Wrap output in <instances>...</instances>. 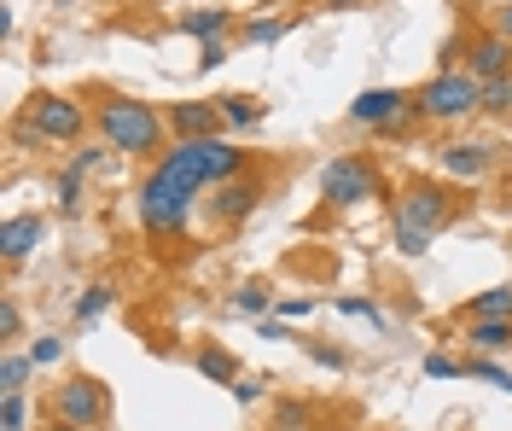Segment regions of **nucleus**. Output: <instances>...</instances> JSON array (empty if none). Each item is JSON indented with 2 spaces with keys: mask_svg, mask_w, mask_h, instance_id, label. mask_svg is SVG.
I'll return each mask as SVG.
<instances>
[{
  "mask_svg": "<svg viewBox=\"0 0 512 431\" xmlns=\"http://www.w3.org/2000/svg\"><path fill=\"white\" fill-rule=\"evenodd\" d=\"M495 30H501V35H507V41H512V0H507V6H501V18H495Z\"/></svg>",
  "mask_w": 512,
  "mask_h": 431,
  "instance_id": "obj_37",
  "label": "nucleus"
},
{
  "mask_svg": "<svg viewBox=\"0 0 512 431\" xmlns=\"http://www.w3.org/2000/svg\"><path fill=\"white\" fill-rule=\"evenodd\" d=\"M24 356H30L35 367H53V362L64 356V338H35V344L24 350Z\"/></svg>",
  "mask_w": 512,
  "mask_h": 431,
  "instance_id": "obj_31",
  "label": "nucleus"
},
{
  "mask_svg": "<svg viewBox=\"0 0 512 431\" xmlns=\"http://www.w3.org/2000/svg\"><path fill=\"white\" fill-rule=\"evenodd\" d=\"M99 158H105L99 146H82V152H70V164L59 169V210H64V216H76V210H82V181L99 169Z\"/></svg>",
  "mask_w": 512,
  "mask_h": 431,
  "instance_id": "obj_14",
  "label": "nucleus"
},
{
  "mask_svg": "<svg viewBox=\"0 0 512 431\" xmlns=\"http://www.w3.org/2000/svg\"><path fill=\"white\" fill-rule=\"evenodd\" d=\"M466 315L472 321H512V286H489L478 298L466 303Z\"/></svg>",
  "mask_w": 512,
  "mask_h": 431,
  "instance_id": "obj_19",
  "label": "nucleus"
},
{
  "mask_svg": "<svg viewBox=\"0 0 512 431\" xmlns=\"http://www.w3.org/2000/svg\"><path fill=\"white\" fill-rule=\"evenodd\" d=\"M222 123L227 129H256V123H262V117H268V105L256 100V94H222Z\"/></svg>",
  "mask_w": 512,
  "mask_h": 431,
  "instance_id": "obj_17",
  "label": "nucleus"
},
{
  "mask_svg": "<svg viewBox=\"0 0 512 431\" xmlns=\"http://www.w3.org/2000/svg\"><path fill=\"white\" fill-rule=\"evenodd\" d=\"M198 373H204L210 385H233V379H239V356L222 350V344H204V350H198Z\"/></svg>",
  "mask_w": 512,
  "mask_h": 431,
  "instance_id": "obj_18",
  "label": "nucleus"
},
{
  "mask_svg": "<svg viewBox=\"0 0 512 431\" xmlns=\"http://www.w3.org/2000/svg\"><path fill=\"white\" fill-rule=\"evenodd\" d=\"M169 134L175 140H210V134H227L222 123V105L216 100H187V105H169Z\"/></svg>",
  "mask_w": 512,
  "mask_h": 431,
  "instance_id": "obj_13",
  "label": "nucleus"
},
{
  "mask_svg": "<svg viewBox=\"0 0 512 431\" xmlns=\"http://www.w3.org/2000/svg\"><path fill=\"white\" fill-rule=\"evenodd\" d=\"M414 111H419V123H466V117H478L483 111V82L466 65L437 70V76L419 82Z\"/></svg>",
  "mask_w": 512,
  "mask_h": 431,
  "instance_id": "obj_4",
  "label": "nucleus"
},
{
  "mask_svg": "<svg viewBox=\"0 0 512 431\" xmlns=\"http://www.w3.org/2000/svg\"><path fill=\"white\" fill-rule=\"evenodd\" d=\"M30 373H41V367H35L30 356H18V350H6V356H0V391H24Z\"/></svg>",
  "mask_w": 512,
  "mask_h": 431,
  "instance_id": "obj_21",
  "label": "nucleus"
},
{
  "mask_svg": "<svg viewBox=\"0 0 512 431\" xmlns=\"http://www.w3.org/2000/svg\"><path fill=\"white\" fill-rule=\"evenodd\" d=\"M47 431H82V426H70V420H53V426H47Z\"/></svg>",
  "mask_w": 512,
  "mask_h": 431,
  "instance_id": "obj_38",
  "label": "nucleus"
},
{
  "mask_svg": "<svg viewBox=\"0 0 512 431\" xmlns=\"http://www.w3.org/2000/svg\"><path fill=\"white\" fill-rule=\"evenodd\" d=\"M18 332H24V315H18V303L0 298V344L12 350V344H18Z\"/></svg>",
  "mask_w": 512,
  "mask_h": 431,
  "instance_id": "obj_30",
  "label": "nucleus"
},
{
  "mask_svg": "<svg viewBox=\"0 0 512 431\" xmlns=\"http://www.w3.org/2000/svg\"><path fill=\"white\" fill-rule=\"evenodd\" d=\"M53 420H70L82 431H105L111 426V385L94 373H70L53 391Z\"/></svg>",
  "mask_w": 512,
  "mask_h": 431,
  "instance_id": "obj_7",
  "label": "nucleus"
},
{
  "mask_svg": "<svg viewBox=\"0 0 512 431\" xmlns=\"http://www.w3.org/2000/svg\"><path fill=\"white\" fill-rule=\"evenodd\" d=\"M233 309H239V315H256V321H268V315H274V292L256 286V280H245V286L233 292Z\"/></svg>",
  "mask_w": 512,
  "mask_h": 431,
  "instance_id": "obj_20",
  "label": "nucleus"
},
{
  "mask_svg": "<svg viewBox=\"0 0 512 431\" xmlns=\"http://www.w3.org/2000/svg\"><path fill=\"white\" fill-rule=\"evenodd\" d=\"M338 315H350V321H367V327H384V309L373 298H338Z\"/></svg>",
  "mask_w": 512,
  "mask_h": 431,
  "instance_id": "obj_26",
  "label": "nucleus"
},
{
  "mask_svg": "<svg viewBox=\"0 0 512 431\" xmlns=\"http://www.w3.org/2000/svg\"><path fill=\"white\" fill-rule=\"evenodd\" d=\"M483 111H489V117H507V123H512V76H501V82H483Z\"/></svg>",
  "mask_w": 512,
  "mask_h": 431,
  "instance_id": "obj_25",
  "label": "nucleus"
},
{
  "mask_svg": "<svg viewBox=\"0 0 512 431\" xmlns=\"http://www.w3.org/2000/svg\"><path fill=\"white\" fill-rule=\"evenodd\" d=\"M466 344L478 356H507L512 350V321H466Z\"/></svg>",
  "mask_w": 512,
  "mask_h": 431,
  "instance_id": "obj_16",
  "label": "nucleus"
},
{
  "mask_svg": "<svg viewBox=\"0 0 512 431\" xmlns=\"http://www.w3.org/2000/svg\"><path fill=\"white\" fill-rule=\"evenodd\" d=\"M111 298H117V292H111V286H105V280H99V286H88V292H82V298H76V321H82V327H94L99 315H105V309H111Z\"/></svg>",
  "mask_w": 512,
  "mask_h": 431,
  "instance_id": "obj_23",
  "label": "nucleus"
},
{
  "mask_svg": "<svg viewBox=\"0 0 512 431\" xmlns=\"http://www.w3.org/2000/svg\"><path fill=\"white\" fill-rule=\"evenodd\" d=\"M466 373H478V379H489L495 391H507V397H512V373H507L501 362H489V356H472V362H466Z\"/></svg>",
  "mask_w": 512,
  "mask_h": 431,
  "instance_id": "obj_27",
  "label": "nucleus"
},
{
  "mask_svg": "<svg viewBox=\"0 0 512 431\" xmlns=\"http://www.w3.org/2000/svg\"><path fill=\"white\" fill-rule=\"evenodd\" d=\"M41 245H47V216L41 210H18V216L0 222V257H6V268L30 263Z\"/></svg>",
  "mask_w": 512,
  "mask_h": 431,
  "instance_id": "obj_10",
  "label": "nucleus"
},
{
  "mask_svg": "<svg viewBox=\"0 0 512 431\" xmlns=\"http://www.w3.org/2000/svg\"><path fill=\"white\" fill-rule=\"evenodd\" d=\"M466 70H472L478 82L512 76V41L501 30H472V41H466Z\"/></svg>",
  "mask_w": 512,
  "mask_h": 431,
  "instance_id": "obj_12",
  "label": "nucleus"
},
{
  "mask_svg": "<svg viewBox=\"0 0 512 431\" xmlns=\"http://www.w3.org/2000/svg\"><path fill=\"white\" fill-rule=\"evenodd\" d=\"M222 59H227V41H204V53H198V65H204V70H216Z\"/></svg>",
  "mask_w": 512,
  "mask_h": 431,
  "instance_id": "obj_35",
  "label": "nucleus"
},
{
  "mask_svg": "<svg viewBox=\"0 0 512 431\" xmlns=\"http://www.w3.org/2000/svg\"><path fill=\"white\" fill-rule=\"evenodd\" d=\"M326 12H355V6H367V0H320Z\"/></svg>",
  "mask_w": 512,
  "mask_h": 431,
  "instance_id": "obj_36",
  "label": "nucleus"
},
{
  "mask_svg": "<svg viewBox=\"0 0 512 431\" xmlns=\"http://www.w3.org/2000/svg\"><path fill=\"white\" fill-rule=\"evenodd\" d=\"M379 193H384V175L361 152H338L332 164L320 169V199L332 204V210H355V204L379 199Z\"/></svg>",
  "mask_w": 512,
  "mask_h": 431,
  "instance_id": "obj_5",
  "label": "nucleus"
},
{
  "mask_svg": "<svg viewBox=\"0 0 512 431\" xmlns=\"http://www.w3.org/2000/svg\"><path fill=\"white\" fill-rule=\"evenodd\" d=\"M350 123L379 129V134H402L408 123H419L414 94H402V88H361L355 105H350Z\"/></svg>",
  "mask_w": 512,
  "mask_h": 431,
  "instance_id": "obj_8",
  "label": "nucleus"
},
{
  "mask_svg": "<svg viewBox=\"0 0 512 431\" xmlns=\"http://www.w3.org/2000/svg\"><path fill=\"white\" fill-rule=\"evenodd\" d=\"M460 193L448 187V181H431V175H419L402 187V199L390 204V245L402 251V257H425L431 251V239L460 216Z\"/></svg>",
  "mask_w": 512,
  "mask_h": 431,
  "instance_id": "obj_2",
  "label": "nucleus"
},
{
  "mask_svg": "<svg viewBox=\"0 0 512 431\" xmlns=\"http://www.w3.org/2000/svg\"><path fill=\"white\" fill-rule=\"evenodd\" d=\"M309 309H315V298H280V303H274V315H280V321H303Z\"/></svg>",
  "mask_w": 512,
  "mask_h": 431,
  "instance_id": "obj_34",
  "label": "nucleus"
},
{
  "mask_svg": "<svg viewBox=\"0 0 512 431\" xmlns=\"http://www.w3.org/2000/svg\"><path fill=\"white\" fill-rule=\"evenodd\" d=\"M239 35L256 41V47H268V41H286V35H291V18H251Z\"/></svg>",
  "mask_w": 512,
  "mask_h": 431,
  "instance_id": "obj_24",
  "label": "nucleus"
},
{
  "mask_svg": "<svg viewBox=\"0 0 512 431\" xmlns=\"http://www.w3.org/2000/svg\"><path fill=\"white\" fill-rule=\"evenodd\" d=\"M425 379H466V362H454V356H443V350H431V356H425Z\"/></svg>",
  "mask_w": 512,
  "mask_h": 431,
  "instance_id": "obj_29",
  "label": "nucleus"
},
{
  "mask_svg": "<svg viewBox=\"0 0 512 431\" xmlns=\"http://www.w3.org/2000/svg\"><path fill=\"white\" fill-rule=\"evenodd\" d=\"M309 356H315L326 373H344V367H350V356H344V350H332V344H320V338H309Z\"/></svg>",
  "mask_w": 512,
  "mask_h": 431,
  "instance_id": "obj_32",
  "label": "nucleus"
},
{
  "mask_svg": "<svg viewBox=\"0 0 512 431\" xmlns=\"http://www.w3.org/2000/svg\"><path fill=\"white\" fill-rule=\"evenodd\" d=\"M437 164H443L448 181L472 187V181H483V175L495 169V146H489V140H448L443 152H437Z\"/></svg>",
  "mask_w": 512,
  "mask_h": 431,
  "instance_id": "obj_11",
  "label": "nucleus"
},
{
  "mask_svg": "<svg viewBox=\"0 0 512 431\" xmlns=\"http://www.w3.org/2000/svg\"><path fill=\"white\" fill-rule=\"evenodd\" d=\"M251 169V152H239L227 134H210V140H169L163 158L146 169L140 193H134V216L152 239H181L192 228V210H198V193L204 187H222L233 175Z\"/></svg>",
  "mask_w": 512,
  "mask_h": 431,
  "instance_id": "obj_1",
  "label": "nucleus"
},
{
  "mask_svg": "<svg viewBox=\"0 0 512 431\" xmlns=\"http://www.w3.org/2000/svg\"><path fill=\"white\" fill-rule=\"evenodd\" d=\"M0 431H30V397L24 391H0Z\"/></svg>",
  "mask_w": 512,
  "mask_h": 431,
  "instance_id": "obj_22",
  "label": "nucleus"
},
{
  "mask_svg": "<svg viewBox=\"0 0 512 431\" xmlns=\"http://www.w3.org/2000/svg\"><path fill=\"white\" fill-rule=\"evenodd\" d=\"M227 391H233V402H239V408H256V402L268 397V379H251V373H239Z\"/></svg>",
  "mask_w": 512,
  "mask_h": 431,
  "instance_id": "obj_28",
  "label": "nucleus"
},
{
  "mask_svg": "<svg viewBox=\"0 0 512 431\" xmlns=\"http://www.w3.org/2000/svg\"><path fill=\"white\" fill-rule=\"evenodd\" d=\"M227 30H233V12L227 6H192V12H181V35H192L198 47L204 41H227Z\"/></svg>",
  "mask_w": 512,
  "mask_h": 431,
  "instance_id": "obj_15",
  "label": "nucleus"
},
{
  "mask_svg": "<svg viewBox=\"0 0 512 431\" xmlns=\"http://www.w3.org/2000/svg\"><path fill=\"white\" fill-rule=\"evenodd\" d=\"M94 129L111 152L123 158H163V134H169V117L146 100H128V94H99L94 100Z\"/></svg>",
  "mask_w": 512,
  "mask_h": 431,
  "instance_id": "obj_3",
  "label": "nucleus"
},
{
  "mask_svg": "<svg viewBox=\"0 0 512 431\" xmlns=\"http://www.w3.org/2000/svg\"><path fill=\"white\" fill-rule=\"evenodd\" d=\"M82 129H88V105L70 94H35L12 123L18 140H76Z\"/></svg>",
  "mask_w": 512,
  "mask_h": 431,
  "instance_id": "obj_6",
  "label": "nucleus"
},
{
  "mask_svg": "<svg viewBox=\"0 0 512 431\" xmlns=\"http://www.w3.org/2000/svg\"><path fill=\"white\" fill-rule=\"evenodd\" d=\"M262 193H268V181H262L256 169H245V175H233V181H222V187H210L204 216H210V222H222V228H239L256 204H262Z\"/></svg>",
  "mask_w": 512,
  "mask_h": 431,
  "instance_id": "obj_9",
  "label": "nucleus"
},
{
  "mask_svg": "<svg viewBox=\"0 0 512 431\" xmlns=\"http://www.w3.org/2000/svg\"><path fill=\"white\" fill-rule=\"evenodd\" d=\"M274 414H280V431H291V426H315V414H309V402H280Z\"/></svg>",
  "mask_w": 512,
  "mask_h": 431,
  "instance_id": "obj_33",
  "label": "nucleus"
},
{
  "mask_svg": "<svg viewBox=\"0 0 512 431\" xmlns=\"http://www.w3.org/2000/svg\"><path fill=\"white\" fill-rule=\"evenodd\" d=\"M274 431H280V426H274ZM291 431H320V426H291Z\"/></svg>",
  "mask_w": 512,
  "mask_h": 431,
  "instance_id": "obj_39",
  "label": "nucleus"
}]
</instances>
